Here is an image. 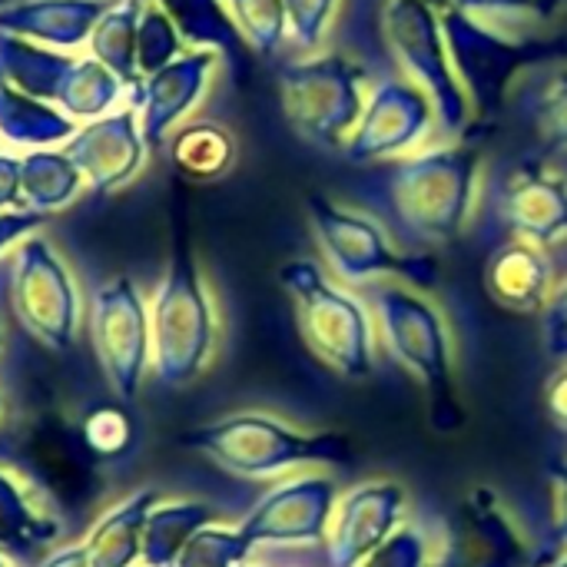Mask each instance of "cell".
<instances>
[{
	"mask_svg": "<svg viewBox=\"0 0 567 567\" xmlns=\"http://www.w3.org/2000/svg\"><path fill=\"white\" fill-rule=\"evenodd\" d=\"M246 567H249V565H246Z\"/></svg>",
	"mask_w": 567,
	"mask_h": 567,
	"instance_id": "obj_50",
	"label": "cell"
},
{
	"mask_svg": "<svg viewBox=\"0 0 567 567\" xmlns=\"http://www.w3.org/2000/svg\"><path fill=\"white\" fill-rule=\"evenodd\" d=\"M219 512L206 502H173L156 505L143 528V567H176L186 545L209 525H216Z\"/></svg>",
	"mask_w": 567,
	"mask_h": 567,
	"instance_id": "obj_26",
	"label": "cell"
},
{
	"mask_svg": "<svg viewBox=\"0 0 567 567\" xmlns=\"http://www.w3.org/2000/svg\"><path fill=\"white\" fill-rule=\"evenodd\" d=\"M90 339L113 392L123 402H133L153 359V329L150 312L130 276H116L93 292Z\"/></svg>",
	"mask_w": 567,
	"mask_h": 567,
	"instance_id": "obj_12",
	"label": "cell"
},
{
	"mask_svg": "<svg viewBox=\"0 0 567 567\" xmlns=\"http://www.w3.org/2000/svg\"><path fill=\"white\" fill-rule=\"evenodd\" d=\"M143 0H116L90 37V56H96L130 93L143 83L136 60V27Z\"/></svg>",
	"mask_w": 567,
	"mask_h": 567,
	"instance_id": "obj_29",
	"label": "cell"
},
{
	"mask_svg": "<svg viewBox=\"0 0 567 567\" xmlns=\"http://www.w3.org/2000/svg\"><path fill=\"white\" fill-rule=\"evenodd\" d=\"M80 126L56 110L53 103H43L37 96H27L13 83L0 76V136L13 146L30 150H53L63 146Z\"/></svg>",
	"mask_w": 567,
	"mask_h": 567,
	"instance_id": "obj_24",
	"label": "cell"
},
{
	"mask_svg": "<svg viewBox=\"0 0 567 567\" xmlns=\"http://www.w3.org/2000/svg\"><path fill=\"white\" fill-rule=\"evenodd\" d=\"M432 123H435L432 100L412 80L385 76L372 86L365 113L342 153L355 166L392 159L412 150L432 130Z\"/></svg>",
	"mask_w": 567,
	"mask_h": 567,
	"instance_id": "obj_15",
	"label": "cell"
},
{
	"mask_svg": "<svg viewBox=\"0 0 567 567\" xmlns=\"http://www.w3.org/2000/svg\"><path fill=\"white\" fill-rule=\"evenodd\" d=\"M548 326H567V279L551 292V302L545 309V329Z\"/></svg>",
	"mask_w": 567,
	"mask_h": 567,
	"instance_id": "obj_44",
	"label": "cell"
},
{
	"mask_svg": "<svg viewBox=\"0 0 567 567\" xmlns=\"http://www.w3.org/2000/svg\"><path fill=\"white\" fill-rule=\"evenodd\" d=\"M289 17V43H296L302 53H319L339 0H282Z\"/></svg>",
	"mask_w": 567,
	"mask_h": 567,
	"instance_id": "obj_36",
	"label": "cell"
},
{
	"mask_svg": "<svg viewBox=\"0 0 567 567\" xmlns=\"http://www.w3.org/2000/svg\"><path fill=\"white\" fill-rule=\"evenodd\" d=\"M96 458L80 425L56 412H33L0 429V468L60 512H83L100 495Z\"/></svg>",
	"mask_w": 567,
	"mask_h": 567,
	"instance_id": "obj_4",
	"label": "cell"
},
{
	"mask_svg": "<svg viewBox=\"0 0 567 567\" xmlns=\"http://www.w3.org/2000/svg\"><path fill=\"white\" fill-rule=\"evenodd\" d=\"M405 512V492L395 482H369L342 498L326 538V567H359L382 548L399 528Z\"/></svg>",
	"mask_w": 567,
	"mask_h": 567,
	"instance_id": "obj_20",
	"label": "cell"
},
{
	"mask_svg": "<svg viewBox=\"0 0 567 567\" xmlns=\"http://www.w3.org/2000/svg\"><path fill=\"white\" fill-rule=\"evenodd\" d=\"M113 3L116 0H17L0 7V30L40 47L73 50L90 43Z\"/></svg>",
	"mask_w": 567,
	"mask_h": 567,
	"instance_id": "obj_21",
	"label": "cell"
},
{
	"mask_svg": "<svg viewBox=\"0 0 567 567\" xmlns=\"http://www.w3.org/2000/svg\"><path fill=\"white\" fill-rule=\"evenodd\" d=\"M0 567H7V565H3V561H0Z\"/></svg>",
	"mask_w": 567,
	"mask_h": 567,
	"instance_id": "obj_48",
	"label": "cell"
},
{
	"mask_svg": "<svg viewBox=\"0 0 567 567\" xmlns=\"http://www.w3.org/2000/svg\"><path fill=\"white\" fill-rule=\"evenodd\" d=\"M83 183H86L83 173L63 150H30L27 156H20L23 209L53 213V209L66 206L80 193Z\"/></svg>",
	"mask_w": 567,
	"mask_h": 567,
	"instance_id": "obj_28",
	"label": "cell"
},
{
	"mask_svg": "<svg viewBox=\"0 0 567 567\" xmlns=\"http://www.w3.org/2000/svg\"><path fill=\"white\" fill-rule=\"evenodd\" d=\"M40 567H90V558H86V548L83 545H73V548L53 551Z\"/></svg>",
	"mask_w": 567,
	"mask_h": 567,
	"instance_id": "obj_43",
	"label": "cell"
},
{
	"mask_svg": "<svg viewBox=\"0 0 567 567\" xmlns=\"http://www.w3.org/2000/svg\"><path fill=\"white\" fill-rule=\"evenodd\" d=\"M279 282L296 306V322L306 346L342 379H372L375 346L365 306L336 289L309 259L286 262L279 269Z\"/></svg>",
	"mask_w": 567,
	"mask_h": 567,
	"instance_id": "obj_7",
	"label": "cell"
},
{
	"mask_svg": "<svg viewBox=\"0 0 567 567\" xmlns=\"http://www.w3.org/2000/svg\"><path fill=\"white\" fill-rule=\"evenodd\" d=\"M545 405H548L551 422L567 432V365L561 372L551 375V382H548V389H545Z\"/></svg>",
	"mask_w": 567,
	"mask_h": 567,
	"instance_id": "obj_42",
	"label": "cell"
},
{
	"mask_svg": "<svg viewBox=\"0 0 567 567\" xmlns=\"http://www.w3.org/2000/svg\"><path fill=\"white\" fill-rule=\"evenodd\" d=\"M551 498H555V542L567 548V458L548 465Z\"/></svg>",
	"mask_w": 567,
	"mask_h": 567,
	"instance_id": "obj_40",
	"label": "cell"
},
{
	"mask_svg": "<svg viewBox=\"0 0 567 567\" xmlns=\"http://www.w3.org/2000/svg\"><path fill=\"white\" fill-rule=\"evenodd\" d=\"M359 567H429V538L419 528L402 525L382 548H375Z\"/></svg>",
	"mask_w": 567,
	"mask_h": 567,
	"instance_id": "obj_38",
	"label": "cell"
},
{
	"mask_svg": "<svg viewBox=\"0 0 567 567\" xmlns=\"http://www.w3.org/2000/svg\"><path fill=\"white\" fill-rule=\"evenodd\" d=\"M252 548L243 542L239 528H203L186 551L179 555L176 567H246Z\"/></svg>",
	"mask_w": 567,
	"mask_h": 567,
	"instance_id": "obj_35",
	"label": "cell"
},
{
	"mask_svg": "<svg viewBox=\"0 0 567 567\" xmlns=\"http://www.w3.org/2000/svg\"><path fill=\"white\" fill-rule=\"evenodd\" d=\"M0 209H23L20 199V159L0 153Z\"/></svg>",
	"mask_w": 567,
	"mask_h": 567,
	"instance_id": "obj_41",
	"label": "cell"
},
{
	"mask_svg": "<svg viewBox=\"0 0 567 567\" xmlns=\"http://www.w3.org/2000/svg\"><path fill=\"white\" fill-rule=\"evenodd\" d=\"M150 329H153V372L163 385H186L213 359L216 309L203 282L183 213L173 216L169 262L153 299Z\"/></svg>",
	"mask_w": 567,
	"mask_h": 567,
	"instance_id": "obj_2",
	"label": "cell"
},
{
	"mask_svg": "<svg viewBox=\"0 0 567 567\" xmlns=\"http://www.w3.org/2000/svg\"><path fill=\"white\" fill-rule=\"evenodd\" d=\"M163 7V13L176 23L186 47L216 50L233 60V66L246 70V40L226 7V0H150Z\"/></svg>",
	"mask_w": 567,
	"mask_h": 567,
	"instance_id": "obj_25",
	"label": "cell"
},
{
	"mask_svg": "<svg viewBox=\"0 0 567 567\" xmlns=\"http://www.w3.org/2000/svg\"><path fill=\"white\" fill-rule=\"evenodd\" d=\"M246 47L259 56H276L289 43V17L282 0H226Z\"/></svg>",
	"mask_w": 567,
	"mask_h": 567,
	"instance_id": "obj_31",
	"label": "cell"
},
{
	"mask_svg": "<svg viewBox=\"0 0 567 567\" xmlns=\"http://www.w3.org/2000/svg\"><path fill=\"white\" fill-rule=\"evenodd\" d=\"M236 136L213 120H196L179 126L169 136V159L173 166L196 183H213L219 176H226L236 163Z\"/></svg>",
	"mask_w": 567,
	"mask_h": 567,
	"instance_id": "obj_27",
	"label": "cell"
},
{
	"mask_svg": "<svg viewBox=\"0 0 567 567\" xmlns=\"http://www.w3.org/2000/svg\"><path fill=\"white\" fill-rule=\"evenodd\" d=\"M372 302L392 355L422 382L429 395L432 429L439 435H455L465 425V409L455 389L452 339L445 319L432 302L402 286H375Z\"/></svg>",
	"mask_w": 567,
	"mask_h": 567,
	"instance_id": "obj_5",
	"label": "cell"
},
{
	"mask_svg": "<svg viewBox=\"0 0 567 567\" xmlns=\"http://www.w3.org/2000/svg\"><path fill=\"white\" fill-rule=\"evenodd\" d=\"M439 17H442L455 73L475 113L482 116H492L508 103V90L518 80V73L558 63L561 56H567L565 40L512 37L508 30L488 27L478 17L458 10L455 3L445 7Z\"/></svg>",
	"mask_w": 567,
	"mask_h": 567,
	"instance_id": "obj_6",
	"label": "cell"
},
{
	"mask_svg": "<svg viewBox=\"0 0 567 567\" xmlns=\"http://www.w3.org/2000/svg\"><path fill=\"white\" fill-rule=\"evenodd\" d=\"M478 166V143H455L392 159L379 173V203L389 209L399 239L412 246H442L458 239L472 219Z\"/></svg>",
	"mask_w": 567,
	"mask_h": 567,
	"instance_id": "obj_1",
	"label": "cell"
},
{
	"mask_svg": "<svg viewBox=\"0 0 567 567\" xmlns=\"http://www.w3.org/2000/svg\"><path fill=\"white\" fill-rule=\"evenodd\" d=\"M47 223V213L33 209H0V252L13 243H23L33 229Z\"/></svg>",
	"mask_w": 567,
	"mask_h": 567,
	"instance_id": "obj_39",
	"label": "cell"
},
{
	"mask_svg": "<svg viewBox=\"0 0 567 567\" xmlns=\"http://www.w3.org/2000/svg\"><path fill=\"white\" fill-rule=\"evenodd\" d=\"M548 567H567V555H565V558H558L555 565H548Z\"/></svg>",
	"mask_w": 567,
	"mask_h": 567,
	"instance_id": "obj_47",
	"label": "cell"
},
{
	"mask_svg": "<svg viewBox=\"0 0 567 567\" xmlns=\"http://www.w3.org/2000/svg\"><path fill=\"white\" fill-rule=\"evenodd\" d=\"M336 518V482L306 475L269 492L239 528L249 548L259 545H322Z\"/></svg>",
	"mask_w": 567,
	"mask_h": 567,
	"instance_id": "obj_16",
	"label": "cell"
},
{
	"mask_svg": "<svg viewBox=\"0 0 567 567\" xmlns=\"http://www.w3.org/2000/svg\"><path fill=\"white\" fill-rule=\"evenodd\" d=\"M13 312L53 352H66L76 336V289L60 256L43 236H27L13 259Z\"/></svg>",
	"mask_w": 567,
	"mask_h": 567,
	"instance_id": "obj_13",
	"label": "cell"
},
{
	"mask_svg": "<svg viewBox=\"0 0 567 567\" xmlns=\"http://www.w3.org/2000/svg\"><path fill=\"white\" fill-rule=\"evenodd\" d=\"M551 259L542 246L508 239L485 262V289L488 296L518 316L545 312L551 302Z\"/></svg>",
	"mask_w": 567,
	"mask_h": 567,
	"instance_id": "obj_22",
	"label": "cell"
},
{
	"mask_svg": "<svg viewBox=\"0 0 567 567\" xmlns=\"http://www.w3.org/2000/svg\"><path fill=\"white\" fill-rule=\"evenodd\" d=\"M422 3H429V7H435L439 13H442L445 7H452V0H422Z\"/></svg>",
	"mask_w": 567,
	"mask_h": 567,
	"instance_id": "obj_46",
	"label": "cell"
},
{
	"mask_svg": "<svg viewBox=\"0 0 567 567\" xmlns=\"http://www.w3.org/2000/svg\"><path fill=\"white\" fill-rule=\"evenodd\" d=\"M186 449L209 455L239 478H272L296 465H349L355 449L342 432H296L279 419L243 412L183 432Z\"/></svg>",
	"mask_w": 567,
	"mask_h": 567,
	"instance_id": "obj_3",
	"label": "cell"
},
{
	"mask_svg": "<svg viewBox=\"0 0 567 567\" xmlns=\"http://www.w3.org/2000/svg\"><path fill=\"white\" fill-rule=\"evenodd\" d=\"M306 213L329 266L342 279L369 282L379 276H399L419 289H432L439 282L435 259L395 249L392 236L372 216L342 209L329 196H309Z\"/></svg>",
	"mask_w": 567,
	"mask_h": 567,
	"instance_id": "obj_11",
	"label": "cell"
},
{
	"mask_svg": "<svg viewBox=\"0 0 567 567\" xmlns=\"http://www.w3.org/2000/svg\"><path fill=\"white\" fill-rule=\"evenodd\" d=\"M286 120L322 150H346L365 113V70L342 53H306L279 70Z\"/></svg>",
	"mask_w": 567,
	"mask_h": 567,
	"instance_id": "obj_8",
	"label": "cell"
},
{
	"mask_svg": "<svg viewBox=\"0 0 567 567\" xmlns=\"http://www.w3.org/2000/svg\"><path fill=\"white\" fill-rule=\"evenodd\" d=\"M495 216L512 239L555 246L567 239V176L542 159L518 163L495 193Z\"/></svg>",
	"mask_w": 567,
	"mask_h": 567,
	"instance_id": "obj_17",
	"label": "cell"
},
{
	"mask_svg": "<svg viewBox=\"0 0 567 567\" xmlns=\"http://www.w3.org/2000/svg\"><path fill=\"white\" fill-rule=\"evenodd\" d=\"M535 130L548 153H567V66L542 90L535 103Z\"/></svg>",
	"mask_w": 567,
	"mask_h": 567,
	"instance_id": "obj_37",
	"label": "cell"
},
{
	"mask_svg": "<svg viewBox=\"0 0 567 567\" xmlns=\"http://www.w3.org/2000/svg\"><path fill=\"white\" fill-rule=\"evenodd\" d=\"M60 535V525L40 515L23 485L0 468V551L13 558H30Z\"/></svg>",
	"mask_w": 567,
	"mask_h": 567,
	"instance_id": "obj_30",
	"label": "cell"
},
{
	"mask_svg": "<svg viewBox=\"0 0 567 567\" xmlns=\"http://www.w3.org/2000/svg\"><path fill=\"white\" fill-rule=\"evenodd\" d=\"M545 346H548L551 355L567 359V326H548L545 329Z\"/></svg>",
	"mask_w": 567,
	"mask_h": 567,
	"instance_id": "obj_45",
	"label": "cell"
},
{
	"mask_svg": "<svg viewBox=\"0 0 567 567\" xmlns=\"http://www.w3.org/2000/svg\"><path fill=\"white\" fill-rule=\"evenodd\" d=\"M63 153L76 163L86 186L96 196H106L140 173L150 150L140 133V113L133 106H123L80 126L63 143Z\"/></svg>",
	"mask_w": 567,
	"mask_h": 567,
	"instance_id": "obj_19",
	"label": "cell"
},
{
	"mask_svg": "<svg viewBox=\"0 0 567 567\" xmlns=\"http://www.w3.org/2000/svg\"><path fill=\"white\" fill-rule=\"evenodd\" d=\"M159 505L156 488H140L116 508H110L83 542L90 567H133L143 555V528Z\"/></svg>",
	"mask_w": 567,
	"mask_h": 567,
	"instance_id": "obj_23",
	"label": "cell"
},
{
	"mask_svg": "<svg viewBox=\"0 0 567 567\" xmlns=\"http://www.w3.org/2000/svg\"><path fill=\"white\" fill-rule=\"evenodd\" d=\"M0 76L37 96L43 103H56L70 120H100L113 113L123 96V83L96 60V56H70L56 50H43L23 37L0 30Z\"/></svg>",
	"mask_w": 567,
	"mask_h": 567,
	"instance_id": "obj_10",
	"label": "cell"
},
{
	"mask_svg": "<svg viewBox=\"0 0 567 567\" xmlns=\"http://www.w3.org/2000/svg\"><path fill=\"white\" fill-rule=\"evenodd\" d=\"M216 63H219L216 50L193 47L159 73L146 76L130 93V106L140 113V133L150 153L163 150V143L176 133V123L203 100Z\"/></svg>",
	"mask_w": 567,
	"mask_h": 567,
	"instance_id": "obj_18",
	"label": "cell"
},
{
	"mask_svg": "<svg viewBox=\"0 0 567 567\" xmlns=\"http://www.w3.org/2000/svg\"><path fill=\"white\" fill-rule=\"evenodd\" d=\"M452 3L498 30H508L515 23L555 20L567 7V0H452Z\"/></svg>",
	"mask_w": 567,
	"mask_h": 567,
	"instance_id": "obj_34",
	"label": "cell"
},
{
	"mask_svg": "<svg viewBox=\"0 0 567 567\" xmlns=\"http://www.w3.org/2000/svg\"><path fill=\"white\" fill-rule=\"evenodd\" d=\"M183 37L176 30V23L163 13V7L143 0L140 10V27H136V60H140V73L143 80L159 73L163 66H169L176 56H183Z\"/></svg>",
	"mask_w": 567,
	"mask_h": 567,
	"instance_id": "obj_32",
	"label": "cell"
},
{
	"mask_svg": "<svg viewBox=\"0 0 567 567\" xmlns=\"http://www.w3.org/2000/svg\"><path fill=\"white\" fill-rule=\"evenodd\" d=\"M429 567H542L492 488H472L445 518L442 555Z\"/></svg>",
	"mask_w": 567,
	"mask_h": 567,
	"instance_id": "obj_14",
	"label": "cell"
},
{
	"mask_svg": "<svg viewBox=\"0 0 567 567\" xmlns=\"http://www.w3.org/2000/svg\"><path fill=\"white\" fill-rule=\"evenodd\" d=\"M0 7H3V3H0Z\"/></svg>",
	"mask_w": 567,
	"mask_h": 567,
	"instance_id": "obj_49",
	"label": "cell"
},
{
	"mask_svg": "<svg viewBox=\"0 0 567 567\" xmlns=\"http://www.w3.org/2000/svg\"><path fill=\"white\" fill-rule=\"evenodd\" d=\"M80 435L96 462H113L123 452H130V445L136 439V425L123 405H100L83 415Z\"/></svg>",
	"mask_w": 567,
	"mask_h": 567,
	"instance_id": "obj_33",
	"label": "cell"
},
{
	"mask_svg": "<svg viewBox=\"0 0 567 567\" xmlns=\"http://www.w3.org/2000/svg\"><path fill=\"white\" fill-rule=\"evenodd\" d=\"M382 33L405 80L432 100L439 130L462 136L472 126L475 106L455 73L439 10L422 0H389L382 10Z\"/></svg>",
	"mask_w": 567,
	"mask_h": 567,
	"instance_id": "obj_9",
	"label": "cell"
}]
</instances>
